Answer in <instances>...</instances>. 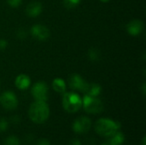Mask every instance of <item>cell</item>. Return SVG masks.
Here are the masks:
<instances>
[{"instance_id": "obj_1", "label": "cell", "mask_w": 146, "mask_h": 145, "mask_svg": "<svg viewBox=\"0 0 146 145\" xmlns=\"http://www.w3.org/2000/svg\"><path fill=\"white\" fill-rule=\"evenodd\" d=\"M28 115L31 121L36 124H43L50 116V109L45 102L35 101L29 108Z\"/></svg>"}, {"instance_id": "obj_2", "label": "cell", "mask_w": 146, "mask_h": 145, "mask_svg": "<svg viewBox=\"0 0 146 145\" xmlns=\"http://www.w3.org/2000/svg\"><path fill=\"white\" fill-rule=\"evenodd\" d=\"M120 129V124L108 118L99 119L95 124L96 132L102 137L109 138Z\"/></svg>"}, {"instance_id": "obj_3", "label": "cell", "mask_w": 146, "mask_h": 145, "mask_svg": "<svg viewBox=\"0 0 146 145\" xmlns=\"http://www.w3.org/2000/svg\"><path fill=\"white\" fill-rule=\"evenodd\" d=\"M62 107L68 113H76L82 106V100L74 92H67L62 97Z\"/></svg>"}, {"instance_id": "obj_4", "label": "cell", "mask_w": 146, "mask_h": 145, "mask_svg": "<svg viewBox=\"0 0 146 145\" xmlns=\"http://www.w3.org/2000/svg\"><path fill=\"white\" fill-rule=\"evenodd\" d=\"M82 105L86 112L89 114H99L104 110V104L97 97H91L86 95L82 100Z\"/></svg>"}, {"instance_id": "obj_5", "label": "cell", "mask_w": 146, "mask_h": 145, "mask_svg": "<svg viewBox=\"0 0 146 145\" xmlns=\"http://www.w3.org/2000/svg\"><path fill=\"white\" fill-rule=\"evenodd\" d=\"M32 95L35 101L46 102L48 99V86L44 82H38L32 88Z\"/></svg>"}, {"instance_id": "obj_6", "label": "cell", "mask_w": 146, "mask_h": 145, "mask_svg": "<svg viewBox=\"0 0 146 145\" xmlns=\"http://www.w3.org/2000/svg\"><path fill=\"white\" fill-rule=\"evenodd\" d=\"M0 103L5 109L13 110L16 109L18 100L12 91H5L0 96Z\"/></svg>"}, {"instance_id": "obj_7", "label": "cell", "mask_w": 146, "mask_h": 145, "mask_svg": "<svg viewBox=\"0 0 146 145\" xmlns=\"http://www.w3.org/2000/svg\"><path fill=\"white\" fill-rule=\"evenodd\" d=\"M92 126V121L88 117L81 116L75 120L73 124V130L76 133H86Z\"/></svg>"}, {"instance_id": "obj_8", "label": "cell", "mask_w": 146, "mask_h": 145, "mask_svg": "<svg viewBox=\"0 0 146 145\" xmlns=\"http://www.w3.org/2000/svg\"><path fill=\"white\" fill-rule=\"evenodd\" d=\"M68 85L73 90L86 92L88 83L86 82L79 74H72L68 79Z\"/></svg>"}, {"instance_id": "obj_9", "label": "cell", "mask_w": 146, "mask_h": 145, "mask_svg": "<svg viewBox=\"0 0 146 145\" xmlns=\"http://www.w3.org/2000/svg\"><path fill=\"white\" fill-rule=\"evenodd\" d=\"M31 34L34 38L43 41V40H46L50 37V31L45 26L38 24L32 26Z\"/></svg>"}, {"instance_id": "obj_10", "label": "cell", "mask_w": 146, "mask_h": 145, "mask_svg": "<svg viewBox=\"0 0 146 145\" xmlns=\"http://www.w3.org/2000/svg\"><path fill=\"white\" fill-rule=\"evenodd\" d=\"M143 29H144V23L140 20L131 21L127 26V30L128 33L133 36L139 35V33H141Z\"/></svg>"}, {"instance_id": "obj_11", "label": "cell", "mask_w": 146, "mask_h": 145, "mask_svg": "<svg viewBox=\"0 0 146 145\" xmlns=\"http://www.w3.org/2000/svg\"><path fill=\"white\" fill-rule=\"evenodd\" d=\"M42 12V5L38 2H33L27 6L26 13L30 17H37Z\"/></svg>"}, {"instance_id": "obj_12", "label": "cell", "mask_w": 146, "mask_h": 145, "mask_svg": "<svg viewBox=\"0 0 146 145\" xmlns=\"http://www.w3.org/2000/svg\"><path fill=\"white\" fill-rule=\"evenodd\" d=\"M31 79L27 74H20L15 79V86L20 90H26L29 87Z\"/></svg>"}, {"instance_id": "obj_13", "label": "cell", "mask_w": 146, "mask_h": 145, "mask_svg": "<svg viewBox=\"0 0 146 145\" xmlns=\"http://www.w3.org/2000/svg\"><path fill=\"white\" fill-rule=\"evenodd\" d=\"M102 91V88L99 85L96 83L88 84L87 88L86 90V95L91 96V97H98Z\"/></svg>"}, {"instance_id": "obj_14", "label": "cell", "mask_w": 146, "mask_h": 145, "mask_svg": "<svg viewBox=\"0 0 146 145\" xmlns=\"http://www.w3.org/2000/svg\"><path fill=\"white\" fill-rule=\"evenodd\" d=\"M109 140L111 144L114 145H121L124 143L125 140V136L121 132L117 131L115 133H114L113 135H111L110 137H109Z\"/></svg>"}, {"instance_id": "obj_15", "label": "cell", "mask_w": 146, "mask_h": 145, "mask_svg": "<svg viewBox=\"0 0 146 145\" xmlns=\"http://www.w3.org/2000/svg\"><path fill=\"white\" fill-rule=\"evenodd\" d=\"M52 88L58 93H64L66 91V84L62 79H55L52 82Z\"/></svg>"}, {"instance_id": "obj_16", "label": "cell", "mask_w": 146, "mask_h": 145, "mask_svg": "<svg viewBox=\"0 0 146 145\" xmlns=\"http://www.w3.org/2000/svg\"><path fill=\"white\" fill-rule=\"evenodd\" d=\"M88 57L91 61H93V62H97V61H99L100 60V57H101V53H100V50L97 48H92L89 50L88 51Z\"/></svg>"}, {"instance_id": "obj_17", "label": "cell", "mask_w": 146, "mask_h": 145, "mask_svg": "<svg viewBox=\"0 0 146 145\" xmlns=\"http://www.w3.org/2000/svg\"><path fill=\"white\" fill-rule=\"evenodd\" d=\"M4 145H20V140L15 136H10L5 139Z\"/></svg>"}, {"instance_id": "obj_18", "label": "cell", "mask_w": 146, "mask_h": 145, "mask_svg": "<svg viewBox=\"0 0 146 145\" xmlns=\"http://www.w3.org/2000/svg\"><path fill=\"white\" fill-rule=\"evenodd\" d=\"M80 0H64V4L67 8H74L79 4Z\"/></svg>"}, {"instance_id": "obj_19", "label": "cell", "mask_w": 146, "mask_h": 145, "mask_svg": "<svg viewBox=\"0 0 146 145\" xmlns=\"http://www.w3.org/2000/svg\"><path fill=\"white\" fill-rule=\"evenodd\" d=\"M8 128V121L5 119H0V132H5Z\"/></svg>"}, {"instance_id": "obj_20", "label": "cell", "mask_w": 146, "mask_h": 145, "mask_svg": "<svg viewBox=\"0 0 146 145\" xmlns=\"http://www.w3.org/2000/svg\"><path fill=\"white\" fill-rule=\"evenodd\" d=\"M16 35H17V37L19 38H25L26 37H27V32H26V30L24 29V28H21V29H19L18 31H17V32H16Z\"/></svg>"}, {"instance_id": "obj_21", "label": "cell", "mask_w": 146, "mask_h": 145, "mask_svg": "<svg viewBox=\"0 0 146 145\" xmlns=\"http://www.w3.org/2000/svg\"><path fill=\"white\" fill-rule=\"evenodd\" d=\"M7 3L11 6V7H18L21 3V0H7Z\"/></svg>"}, {"instance_id": "obj_22", "label": "cell", "mask_w": 146, "mask_h": 145, "mask_svg": "<svg viewBox=\"0 0 146 145\" xmlns=\"http://www.w3.org/2000/svg\"><path fill=\"white\" fill-rule=\"evenodd\" d=\"M8 45V43L5 39H0V50H4Z\"/></svg>"}, {"instance_id": "obj_23", "label": "cell", "mask_w": 146, "mask_h": 145, "mask_svg": "<svg viewBox=\"0 0 146 145\" xmlns=\"http://www.w3.org/2000/svg\"><path fill=\"white\" fill-rule=\"evenodd\" d=\"M36 145H50V144L47 139H40L38 141Z\"/></svg>"}, {"instance_id": "obj_24", "label": "cell", "mask_w": 146, "mask_h": 145, "mask_svg": "<svg viewBox=\"0 0 146 145\" xmlns=\"http://www.w3.org/2000/svg\"><path fill=\"white\" fill-rule=\"evenodd\" d=\"M69 145H81V143H80L79 140L74 139V140H73V141H71V142H70Z\"/></svg>"}, {"instance_id": "obj_25", "label": "cell", "mask_w": 146, "mask_h": 145, "mask_svg": "<svg viewBox=\"0 0 146 145\" xmlns=\"http://www.w3.org/2000/svg\"><path fill=\"white\" fill-rule=\"evenodd\" d=\"M142 91H143V94L145 95V84L144 83V85H143V87H142Z\"/></svg>"}, {"instance_id": "obj_26", "label": "cell", "mask_w": 146, "mask_h": 145, "mask_svg": "<svg viewBox=\"0 0 146 145\" xmlns=\"http://www.w3.org/2000/svg\"><path fill=\"white\" fill-rule=\"evenodd\" d=\"M146 143V138L145 137H144L143 138V139H142V145H145Z\"/></svg>"}, {"instance_id": "obj_27", "label": "cell", "mask_w": 146, "mask_h": 145, "mask_svg": "<svg viewBox=\"0 0 146 145\" xmlns=\"http://www.w3.org/2000/svg\"><path fill=\"white\" fill-rule=\"evenodd\" d=\"M102 145H114L113 144H111L110 141H108V142H106V143H104V144H103Z\"/></svg>"}, {"instance_id": "obj_28", "label": "cell", "mask_w": 146, "mask_h": 145, "mask_svg": "<svg viewBox=\"0 0 146 145\" xmlns=\"http://www.w3.org/2000/svg\"><path fill=\"white\" fill-rule=\"evenodd\" d=\"M101 2H103V3H106V2H109L110 0H100Z\"/></svg>"}]
</instances>
